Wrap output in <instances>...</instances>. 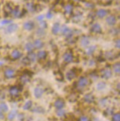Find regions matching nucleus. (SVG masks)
Masks as SVG:
<instances>
[{"label": "nucleus", "mask_w": 120, "mask_h": 121, "mask_svg": "<svg viewBox=\"0 0 120 121\" xmlns=\"http://www.w3.org/2000/svg\"><path fill=\"white\" fill-rule=\"evenodd\" d=\"M46 17H47V18H48V19H51L52 17H53V14H52V13L51 12V11H49V12H48V13H47Z\"/></svg>", "instance_id": "79ce46f5"}, {"label": "nucleus", "mask_w": 120, "mask_h": 121, "mask_svg": "<svg viewBox=\"0 0 120 121\" xmlns=\"http://www.w3.org/2000/svg\"><path fill=\"white\" fill-rule=\"evenodd\" d=\"M20 90L17 88V86H12L11 87V89H9V93L11 94V95L12 96H17L19 94Z\"/></svg>", "instance_id": "a211bd4d"}, {"label": "nucleus", "mask_w": 120, "mask_h": 121, "mask_svg": "<svg viewBox=\"0 0 120 121\" xmlns=\"http://www.w3.org/2000/svg\"><path fill=\"white\" fill-rule=\"evenodd\" d=\"M103 2H111L112 0H103Z\"/></svg>", "instance_id": "c03bdc74"}, {"label": "nucleus", "mask_w": 120, "mask_h": 121, "mask_svg": "<svg viewBox=\"0 0 120 121\" xmlns=\"http://www.w3.org/2000/svg\"><path fill=\"white\" fill-rule=\"evenodd\" d=\"M76 77V73L73 70H70L68 72H66V79H68L69 81L73 80V79H75Z\"/></svg>", "instance_id": "f8f14e48"}, {"label": "nucleus", "mask_w": 120, "mask_h": 121, "mask_svg": "<svg viewBox=\"0 0 120 121\" xmlns=\"http://www.w3.org/2000/svg\"><path fill=\"white\" fill-rule=\"evenodd\" d=\"M12 16H14V17H19L21 15V10L19 7H16V8H14V9H12Z\"/></svg>", "instance_id": "f3484780"}, {"label": "nucleus", "mask_w": 120, "mask_h": 121, "mask_svg": "<svg viewBox=\"0 0 120 121\" xmlns=\"http://www.w3.org/2000/svg\"><path fill=\"white\" fill-rule=\"evenodd\" d=\"M106 83L103 82H99L97 84V89L99 90V91H101L103 90V89L106 88Z\"/></svg>", "instance_id": "cd10ccee"}, {"label": "nucleus", "mask_w": 120, "mask_h": 121, "mask_svg": "<svg viewBox=\"0 0 120 121\" xmlns=\"http://www.w3.org/2000/svg\"><path fill=\"white\" fill-rule=\"evenodd\" d=\"M25 49L27 50L28 52H31L33 51V49H34V46H33V44L30 42H28L25 44V46H24Z\"/></svg>", "instance_id": "b1692460"}, {"label": "nucleus", "mask_w": 120, "mask_h": 121, "mask_svg": "<svg viewBox=\"0 0 120 121\" xmlns=\"http://www.w3.org/2000/svg\"><path fill=\"white\" fill-rule=\"evenodd\" d=\"M60 32H61L63 36H65L66 38H70L73 35V31L70 29L68 26L66 25H63L60 28Z\"/></svg>", "instance_id": "f257e3e1"}, {"label": "nucleus", "mask_w": 120, "mask_h": 121, "mask_svg": "<svg viewBox=\"0 0 120 121\" xmlns=\"http://www.w3.org/2000/svg\"><path fill=\"white\" fill-rule=\"evenodd\" d=\"M73 5H70V4H67V5L64 7V11H65V14L66 15H69L72 13L73 11Z\"/></svg>", "instance_id": "393cba45"}, {"label": "nucleus", "mask_w": 120, "mask_h": 121, "mask_svg": "<svg viewBox=\"0 0 120 121\" xmlns=\"http://www.w3.org/2000/svg\"><path fill=\"white\" fill-rule=\"evenodd\" d=\"M97 16L100 18H103L107 15V11L105 9H99L97 11Z\"/></svg>", "instance_id": "aec40b11"}, {"label": "nucleus", "mask_w": 120, "mask_h": 121, "mask_svg": "<svg viewBox=\"0 0 120 121\" xmlns=\"http://www.w3.org/2000/svg\"><path fill=\"white\" fill-rule=\"evenodd\" d=\"M22 55H23V52L19 49H14L11 53V57L14 60L19 59L20 58H21Z\"/></svg>", "instance_id": "39448f33"}, {"label": "nucleus", "mask_w": 120, "mask_h": 121, "mask_svg": "<svg viewBox=\"0 0 120 121\" xmlns=\"http://www.w3.org/2000/svg\"><path fill=\"white\" fill-rule=\"evenodd\" d=\"M32 104H33L32 101H27L25 103V104L24 105L23 109H24V110H29V109H30L31 107H32Z\"/></svg>", "instance_id": "c756f323"}, {"label": "nucleus", "mask_w": 120, "mask_h": 121, "mask_svg": "<svg viewBox=\"0 0 120 121\" xmlns=\"http://www.w3.org/2000/svg\"><path fill=\"white\" fill-rule=\"evenodd\" d=\"M18 28V25L17 24H11L7 26V27L5 28V33H14L17 30Z\"/></svg>", "instance_id": "20e7f679"}, {"label": "nucleus", "mask_w": 120, "mask_h": 121, "mask_svg": "<svg viewBox=\"0 0 120 121\" xmlns=\"http://www.w3.org/2000/svg\"><path fill=\"white\" fill-rule=\"evenodd\" d=\"M63 60L65 63H71L73 60V55L71 52H66L63 55Z\"/></svg>", "instance_id": "7ed1b4c3"}, {"label": "nucleus", "mask_w": 120, "mask_h": 121, "mask_svg": "<svg viewBox=\"0 0 120 121\" xmlns=\"http://www.w3.org/2000/svg\"><path fill=\"white\" fill-rule=\"evenodd\" d=\"M112 70H113V72L116 74H119L120 73V64H119V62H116V64H113V66H112Z\"/></svg>", "instance_id": "a878e982"}, {"label": "nucleus", "mask_w": 120, "mask_h": 121, "mask_svg": "<svg viewBox=\"0 0 120 121\" xmlns=\"http://www.w3.org/2000/svg\"><path fill=\"white\" fill-rule=\"evenodd\" d=\"M27 9L29 11H30V12H33V11H35V7H34V5L32 3V2H29L27 4Z\"/></svg>", "instance_id": "2f4dec72"}, {"label": "nucleus", "mask_w": 120, "mask_h": 121, "mask_svg": "<svg viewBox=\"0 0 120 121\" xmlns=\"http://www.w3.org/2000/svg\"><path fill=\"white\" fill-rule=\"evenodd\" d=\"M112 70L110 69H109V68H105L102 70L101 72V77L104 79H110L111 77H112Z\"/></svg>", "instance_id": "423d86ee"}, {"label": "nucleus", "mask_w": 120, "mask_h": 121, "mask_svg": "<svg viewBox=\"0 0 120 121\" xmlns=\"http://www.w3.org/2000/svg\"><path fill=\"white\" fill-rule=\"evenodd\" d=\"M60 28H61V25H60L59 23H55V24L52 26L51 29V32L54 35H57V34L60 32Z\"/></svg>", "instance_id": "6ab92c4d"}, {"label": "nucleus", "mask_w": 120, "mask_h": 121, "mask_svg": "<svg viewBox=\"0 0 120 121\" xmlns=\"http://www.w3.org/2000/svg\"><path fill=\"white\" fill-rule=\"evenodd\" d=\"M46 55H47V52L46 51H44V50L39 51L38 52H37V54H36L37 58L39 59V60H42L44 58H46Z\"/></svg>", "instance_id": "412c9836"}, {"label": "nucleus", "mask_w": 120, "mask_h": 121, "mask_svg": "<svg viewBox=\"0 0 120 121\" xmlns=\"http://www.w3.org/2000/svg\"><path fill=\"white\" fill-rule=\"evenodd\" d=\"M27 58L28 60H29V61H31V62H35L36 59H37V57H36V54H35L34 52H29V55H28V57H27Z\"/></svg>", "instance_id": "5701e85b"}, {"label": "nucleus", "mask_w": 120, "mask_h": 121, "mask_svg": "<svg viewBox=\"0 0 120 121\" xmlns=\"http://www.w3.org/2000/svg\"><path fill=\"white\" fill-rule=\"evenodd\" d=\"M116 17L113 15H110V16H108L106 19V22L108 25L110 26H113L116 24Z\"/></svg>", "instance_id": "9d476101"}, {"label": "nucleus", "mask_w": 120, "mask_h": 121, "mask_svg": "<svg viewBox=\"0 0 120 121\" xmlns=\"http://www.w3.org/2000/svg\"><path fill=\"white\" fill-rule=\"evenodd\" d=\"M5 118V116H4V113H3L2 111H0V120H3Z\"/></svg>", "instance_id": "37998d69"}, {"label": "nucleus", "mask_w": 120, "mask_h": 121, "mask_svg": "<svg viewBox=\"0 0 120 121\" xmlns=\"http://www.w3.org/2000/svg\"><path fill=\"white\" fill-rule=\"evenodd\" d=\"M16 116H17V111L16 110H13V111L9 112L8 115V119L9 120H13L14 118H15Z\"/></svg>", "instance_id": "bb28decb"}, {"label": "nucleus", "mask_w": 120, "mask_h": 121, "mask_svg": "<svg viewBox=\"0 0 120 121\" xmlns=\"http://www.w3.org/2000/svg\"><path fill=\"white\" fill-rule=\"evenodd\" d=\"M43 92H44V90L43 89L41 88V87H36L34 89V95L37 98H39L42 97Z\"/></svg>", "instance_id": "dca6fc26"}, {"label": "nucleus", "mask_w": 120, "mask_h": 121, "mask_svg": "<svg viewBox=\"0 0 120 121\" xmlns=\"http://www.w3.org/2000/svg\"><path fill=\"white\" fill-rule=\"evenodd\" d=\"M56 113H57V115L58 117H63V116L65 115L66 112H65L64 110H63V108H61V109H58V111H57Z\"/></svg>", "instance_id": "f704fd0d"}, {"label": "nucleus", "mask_w": 120, "mask_h": 121, "mask_svg": "<svg viewBox=\"0 0 120 121\" xmlns=\"http://www.w3.org/2000/svg\"><path fill=\"white\" fill-rule=\"evenodd\" d=\"M39 25H40V26H41V28H42V29L46 28V26H47V24H46V21H40V24H39Z\"/></svg>", "instance_id": "e433bc0d"}, {"label": "nucleus", "mask_w": 120, "mask_h": 121, "mask_svg": "<svg viewBox=\"0 0 120 121\" xmlns=\"http://www.w3.org/2000/svg\"><path fill=\"white\" fill-rule=\"evenodd\" d=\"M46 1H48V0H46Z\"/></svg>", "instance_id": "a18cd8bd"}, {"label": "nucleus", "mask_w": 120, "mask_h": 121, "mask_svg": "<svg viewBox=\"0 0 120 121\" xmlns=\"http://www.w3.org/2000/svg\"><path fill=\"white\" fill-rule=\"evenodd\" d=\"M54 107L56 108L61 109V108H63V107H64L65 102H64V101H63V99H61V98H58V99H57L54 101Z\"/></svg>", "instance_id": "ddd939ff"}, {"label": "nucleus", "mask_w": 120, "mask_h": 121, "mask_svg": "<svg viewBox=\"0 0 120 121\" xmlns=\"http://www.w3.org/2000/svg\"><path fill=\"white\" fill-rule=\"evenodd\" d=\"M36 35L38 36H39V37H42V36H44L45 35H46V31H45L44 29L40 28L36 31Z\"/></svg>", "instance_id": "7c9ffc66"}, {"label": "nucleus", "mask_w": 120, "mask_h": 121, "mask_svg": "<svg viewBox=\"0 0 120 121\" xmlns=\"http://www.w3.org/2000/svg\"><path fill=\"white\" fill-rule=\"evenodd\" d=\"M33 46H34V48H36V49H40L43 47L44 45V43L42 42V39H36L34 42H33Z\"/></svg>", "instance_id": "2eb2a0df"}, {"label": "nucleus", "mask_w": 120, "mask_h": 121, "mask_svg": "<svg viewBox=\"0 0 120 121\" xmlns=\"http://www.w3.org/2000/svg\"><path fill=\"white\" fill-rule=\"evenodd\" d=\"M4 74L6 78L12 79L15 76V70L14 69H12V68H7L4 72Z\"/></svg>", "instance_id": "0eeeda50"}, {"label": "nucleus", "mask_w": 120, "mask_h": 121, "mask_svg": "<svg viewBox=\"0 0 120 121\" xmlns=\"http://www.w3.org/2000/svg\"><path fill=\"white\" fill-rule=\"evenodd\" d=\"M21 80L22 82H24V83H27L29 81V77H27V75H23L22 77H21Z\"/></svg>", "instance_id": "72a5a7b5"}, {"label": "nucleus", "mask_w": 120, "mask_h": 121, "mask_svg": "<svg viewBox=\"0 0 120 121\" xmlns=\"http://www.w3.org/2000/svg\"><path fill=\"white\" fill-rule=\"evenodd\" d=\"M112 121H120L119 113H116L113 116H112Z\"/></svg>", "instance_id": "c9c22d12"}, {"label": "nucleus", "mask_w": 120, "mask_h": 121, "mask_svg": "<svg viewBox=\"0 0 120 121\" xmlns=\"http://www.w3.org/2000/svg\"><path fill=\"white\" fill-rule=\"evenodd\" d=\"M91 32L95 33H100L101 31H102V29H101V26L99 24L95 23V24H94L91 26Z\"/></svg>", "instance_id": "9b49d317"}, {"label": "nucleus", "mask_w": 120, "mask_h": 121, "mask_svg": "<svg viewBox=\"0 0 120 121\" xmlns=\"http://www.w3.org/2000/svg\"><path fill=\"white\" fill-rule=\"evenodd\" d=\"M43 19H44V16H43V15H39V16L37 17V21H39V22L43 21Z\"/></svg>", "instance_id": "a19ab883"}, {"label": "nucleus", "mask_w": 120, "mask_h": 121, "mask_svg": "<svg viewBox=\"0 0 120 121\" xmlns=\"http://www.w3.org/2000/svg\"><path fill=\"white\" fill-rule=\"evenodd\" d=\"M90 44V39L87 36H82L80 39V45L82 48H87Z\"/></svg>", "instance_id": "1a4fd4ad"}, {"label": "nucleus", "mask_w": 120, "mask_h": 121, "mask_svg": "<svg viewBox=\"0 0 120 121\" xmlns=\"http://www.w3.org/2000/svg\"><path fill=\"white\" fill-rule=\"evenodd\" d=\"M115 44H116V45H116V47L118 49H119V48H120V40H119V39H116Z\"/></svg>", "instance_id": "ea45409f"}, {"label": "nucleus", "mask_w": 120, "mask_h": 121, "mask_svg": "<svg viewBox=\"0 0 120 121\" xmlns=\"http://www.w3.org/2000/svg\"><path fill=\"white\" fill-rule=\"evenodd\" d=\"M89 84V79L87 77H82L77 82V87L79 89H84Z\"/></svg>", "instance_id": "f03ea898"}, {"label": "nucleus", "mask_w": 120, "mask_h": 121, "mask_svg": "<svg viewBox=\"0 0 120 121\" xmlns=\"http://www.w3.org/2000/svg\"><path fill=\"white\" fill-rule=\"evenodd\" d=\"M0 111H2L3 113L4 112H7L8 111V107L7 104L5 103H1L0 104Z\"/></svg>", "instance_id": "c85d7f7f"}, {"label": "nucleus", "mask_w": 120, "mask_h": 121, "mask_svg": "<svg viewBox=\"0 0 120 121\" xmlns=\"http://www.w3.org/2000/svg\"><path fill=\"white\" fill-rule=\"evenodd\" d=\"M84 100L86 102H88V103H91V102H93L94 101H95V98H94L93 95H91V94H87V95H85Z\"/></svg>", "instance_id": "4be33fe9"}, {"label": "nucleus", "mask_w": 120, "mask_h": 121, "mask_svg": "<svg viewBox=\"0 0 120 121\" xmlns=\"http://www.w3.org/2000/svg\"><path fill=\"white\" fill-rule=\"evenodd\" d=\"M79 121H89V119H88V117L86 116H82L80 117Z\"/></svg>", "instance_id": "4c0bfd02"}, {"label": "nucleus", "mask_w": 120, "mask_h": 121, "mask_svg": "<svg viewBox=\"0 0 120 121\" xmlns=\"http://www.w3.org/2000/svg\"><path fill=\"white\" fill-rule=\"evenodd\" d=\"M24 28L26 30H32L33 28H34V23L32 21H26L24 25Z\"/></svg>", "instance_id": "4468645a"}, {"label": "nucleus", "mask_w": 120, "mask_h": 121, "mask_svg": "<svg viewBox=\"0 0 120 121\" xmlns=\"http://www.w3.org/2000/svg\"><path fill=\"white\" fill-rule=\"evenodd\" d=\"M97 47L95 45H88V46L85 49V54L87 55H92L95 52V51L97 50Z\"/></svg>", "instance_id": "6e6552de"}, {"label": "nucleus", "mask_w": 120, "mask_h": 121, "mask_svg": "<svg viewBox=\"0 0 120 121\" xmlns=\"http://www.w3.org/2000/svg\"><path fill=\"white\" fill-rule=\"evenodd\" d=\"M11 22H12V21H11L10 20H4V21H1L0 24H1V25H6V24H8L9 23H11Z\"/></svg>", "instance_id": "58836bf2"}, {"label": "nucleus", "mask_w": 120, "mask_h": 121, "mask_svg": "<svg viewBox=\"0 0 120 121\" xmlns=\"http://www.w3.org/2000/svg\"><path fill=\"white\" fill-rule=\"evenodd\" d=\"M105 58L111 60L114 58V55L112 54V52H105Z\"/></svg>", "instance_id": "473e14b6"}]
</instances>
